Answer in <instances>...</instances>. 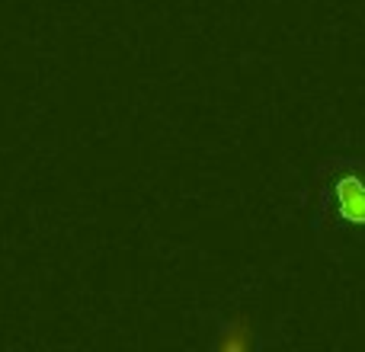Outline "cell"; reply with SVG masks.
Masks as SVG:
<instances>
[{
    "mask_svg": "<svg viewBox=\"0 0 365 352\" xmlns=\"http://www.w3.org/2000/svg\"><path fill=\"white\" fill-rule=\"evenodd\" d=\"M208 346L215 352H250L259 346L257 336V321L250 317V311H231V314L215 321V333L208 340Z\"/></svg>",
    "mask_w": 365,
    "mask_h": 352,
    "instance_id": "cell-2",
    "label": "cell"
},
{
    "mask_svg": "<svg viewBox=\"0 0 365 352\" xmlns=\"http://www.w3.org/2000/svg\"><path fill=\"white\" fill-rule=\"evenodd\" d=\"M302 214L311 237L336 263L365 257V154L334 151L304 186Z\"/></svg>",
    "mask_w": 365,
    "mask_h": 352,
    "instance_id": "cell-1",
    "label": "cell"
}]
</instances>
